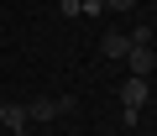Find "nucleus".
I'll return each mask as SVG.
<instances>
[{
  "instance_id": "nucleus-1",
  "label": "nucleus",
  "mask_w": 157,
  "mask_h": 136,
  "mask_svg": "<svg viewBox=\"0 0 157 136\" xmlns=\"http://www.w3.org/2000/svg\"><path fill=\"white\" fill-rule=\"evenodd\" d=\"M73 110V100L63 94V100H32L26 105V120H52V115H68Z\"/></svg>"
},
{
  "instance_id": "nucleus-2",
  "label": "nucleus",
  "mask_w": 157,
  "mask_h": 136,
  "mask_svg": "<svg viewBox=\"0 0 157 136\" xmlns=\"http://www.w3.org/2000/svg\"><path fill=\"white\" fill-rule=\"evenodd\" d=\"M121 100H126V110H141V105L152 100V89H147V79H136V74H131V79L121 84Z\"/></svg>"
},
{
  "instance_id": "nucleus-3",
  "label": "nucleus",
  "mask_w": 157,
  "mask_h": 136,
  "mask_svg": "<svg viewBox=\"0 0 157 136\" xmlns=\"http://www.w3.org/2000/svg\"><path fill=\"white\" fill-rule=\"evenodd\" d=\"M126 63L136 68V79H147L152 68H157V52H152V47H131V52H126Z\"/></svg>"
},
{
  "instance_id": "nucleus-4",
  "label": "nucleus",
  "mask_w": 157,
  "mask_h": 136,
  "mask_svg": "<svg viewBox=\"0 0 157 136\" xmlns=\"http://www.w3.org/2000/svg\"><path fill=\"white\" fill-rule=\"evenodd\" d=\"M100 52H105V58H126V52H131V37H126V32H105V37H100Z\"/></svg>"
},
{
  "instance_id": "nucleus-5",
  "label": "nucleus",
  "mask_w": 157,
  "mask_h": 136,
  "mask_svg": "<svg viewBox=\"0 0 157 136\" xmlns=\"http://www.w3.org/2000/svg\"><path fill=\"white\" fill-rule=\"evenodd\" d=\"M0 126H11V131H26V105H6V110H0Z\"/></svg>"
},
{
  "instance_id": "nucleus-6",
  "label": "nucleus",
  "mask_w": 157,
  "mask_h": 136,
  "mask_svg": "<svg viewBox=\"0 0 157 136\" xmlns=\"http://www.w3.org/2000/svg\"><path fill=\"white\" fill-rule=\"evenodd\" d=\"M105 11H136V0H105Z\"/></svg>"
},
{
  "instance_id": "nucleus-7",
  "label": "nucleus",
  "mask_w": 157,
  "mask_h": 136,
  "mask_svg": "<svg viewBox=\"0 0 157 136\" xmlns=\"http://www.w3.org/2000/svg\"><path fill=\"white\" fill-rule=\"evenodd\" d=\"M0 110H6V105H0Z\"/></svg>"
}]
</instances>
